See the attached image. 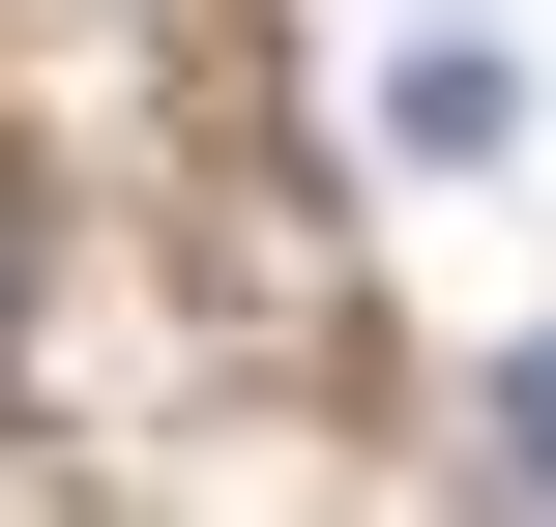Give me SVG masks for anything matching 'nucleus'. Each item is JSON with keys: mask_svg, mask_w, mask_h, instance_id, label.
Wrapping results in <instances>:
<instances>
[{"mask_svg": "<svg viewBox=\"0 0 556 527\" xmlns=\"http://www.w3.org/2000/svg\"><path fill=\"white\" fill-rule=\"evenodd\" d=\"M381 147H410V176H498V147H528V59H498V0H440V29L381 59Z\"/></svg>", "mask_w": 556, "mask_h": 527, "instance_id": "f257e3e1", "label": "nucleus"}, {"mask_svg": "<svg viewBox=\"0 0 556 527\" xmlns=\"http://www.w3.org/2000/svg\"><path fill=\"white\" fill-rule=\"evenodd\" d=\"M498 469H528V499H556V323H528V352H498Z\"/></svg>", "mask_w": 556, "mask_h": 527, "instance_id": "f03ea898", "label": "nucleus"}]
</instances>
